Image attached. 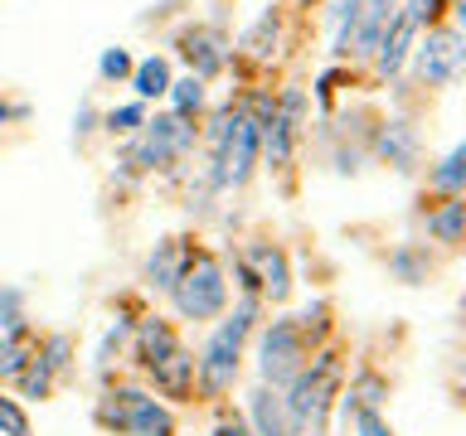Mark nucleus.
<instances>
[{"label":"nucleus","mask_w":466,"mask_h":436,"mask_svg":"<svg viewBox=\"0 0 466 436\" xmlns=\"http://www.w3.org/2000/svg\"><path fill=\"white\" fill-rule=\"evenodd\" d=\"M214 436H253V427H248V421H238V417H224L214 427Z\"/></svg>","instance_id":"33"},{"label":"nucleus","mask_w":466,"mask_h":436,"mask_svg":"<svg viewBox=\"0 0 466 436\" xmlns=\"http://www.w3.org/2000/svg\"><path fill=\"white\" fill-rule=\"evenodd\" d=\"M68 334H49V340H44V349H39V359H44V369L49 373H64L68 369Z\"/></svg>","instance_id":"28"},{"label":"nucleus","mask_w":466,"mask_h":436,"mask_svg":"<svg viewBox=\"0 0 466 436\" xmlns=\"http://www.w3.org/2000/svg\"><path fill=\"white\" fill-rule=\"evenodd\" d=\"M131 54L122 49V44H112V49H102V58H97V78L102 83H122V78H131Z\"/></svg>","instance_id":"26"},{"label":"nucleus","mask_w":466,"mask_h":436,"mask_svg":"<svg viewBox=\"0 0 466 436\" xmlns=\"http://www.w3.org/2000/svg\"><path fill=\"white\" fill-rule=\"evenodd\" d=\"M166 97H170V112L189 122V116L204 107V83H199V78H180V83H170V93H166Z\"/></svg>","instance_id":"22"},{"label":"nucleus","mask_w":466,"mask_h":436,"mask_svg":"<svg viewBox=\"0 0 466 436\" xmlns=\"http://www.w3.org/2000/svg\"><path fill=\"white\" fill-rule=\"evenodd\" d=\"M131 334H137V363H141V369H156V363L180 344L170 334L166 320H141V325H131Z\"/></svg>","instance_id":"17"},{"label":"nucleus","mask_w":466,"mask_h":436,"mask_svg":"<svg viewBox=\"0 0 466 436\" xmlns=\"http://www.w3.org/2000/svg\"><path fill=\"white\" fill-rule=\"evenodd\" d=\"M102 126H107L112 136H137V131L146 126V102H122V107H112L107 116H102Z\"/></svg>","instance_id":"23"},{"label":"nucleus","mask_w":466,"mask_h":436,"mask_svg":"<svg viewBox=\"0 0 466 436\" xmlns=\"http://www.w3.org/2000/svg\"><path fill=\"white\" fill-rule=\"evenodd\" d=\"M97 417L107 421V427H122L127 436H175V417L160 407L151 392L141 388H116L102 398Z\"/></svg>","instance_id":"6"},{"label":"nucleus","mask_w":466,"mask_h":436,"mask_svg":"<svg viewBox=\"0 0 466 436\" xmlns=\"http://www.w3.org/2000/svg\"><path fill=\"white\" fill-rule=\"evenodd\" d=\"M408 58H413L422 83L447 87V83H457V73H461V35L451 25H442V29H432L428 39H418Z\"/></svg>","instance_id":"8"},{"label":"nucleus","mask_w":466,"mask_h":436,"mask_svg":"<svg viewBox=\"0 0 466 436\" xmlns=\"http://www.w3.org/2000/svg\"><path fill=\"white\" fill-rule=\"evenodd\" d=\"M189 145H195V126L185 122V116H175V112H166V116H146V126L131 136V145H127V165H141V170H166L170 160H180Z\"/></svg>","instance_id":"5"},{"label":"nucleus","mask_w":466,"mask_h":436,"mask_svg":"<svg viewBox=\"0 0 466 436\" xmlns=\"http://www.w3.org/2000/svg\"><path fill=\"white\" fill-rule=\"evenodd\" d=\"M180 49H185V58H189V78H199V83L228 64V39L218 35L214 25L185 29V35H180Z\"/></svg>","instance_id":"11"},{"label":"nucleus","mask_w":466,"mask_h":436,"mask_svg":"<svg viewBox=\"0 0 466 436\" xmlns=\"http://www.w3.org/2000/svg\"><path fill=\"white\" fill-rule=\"evenodd\" d=\"M146 373L156 378V388L166 392V398H189V392H195V354H189L185 344H175L170 354Z\"/></svg>","instance_id":"14"},{"label":"nucleus","mask_w":466,"mask_h":436,"mask_svg":"<svg viewBox=\"0 0 466 436\" xmlns=\"http://www.w3.org/2000/svg\"><path fill=\"white\" fill-rule=\"evenodd\" d=\"M73 126H78V136H83V131H93V107H83L78 116H73Z\"/></svg>","instance_id":"34"},{"label":"nucleus","mask_w":466,"mask_h":436,"mask_svg":"<svg viewBox=\"0 0 466 436\" xmlns=\"http://www.w3.org/2000/svg\"><path fill=\"white\" fill-rule=\"evenodd\" d=\"M10 116H25V107H5V102H0V126H5Z\"/></svg>","instance_id":"35"},{"label":"nucleus","mask_w":466,"mask_h":436,"mask_svg":"<svg viewBox=\"0 0 466 436\" xmlns=\"http://www.w3.org/2000/svg\"><path fill=\"white\" fill-rule=\"evenodd\" d=\"M29 363V344L25 334H0V378H15Z\"/></svg>","instance_id":"25"},{"label":"nucleus","mask_w":466,"mask_h":436,"mask_svg":"<svg viewBox=\"0 0 466 436\" xmlns=\"http://www.w3.org/2000/svg\"><path fill=\"white\" fill-rule=\"evenodd\" d=\"M238 276H243V286H248V296H272V301H282L287 291H291V272H287V253L282 247H272V243H248V253L238 262Z\"/></svg>","instance_id":"9"},{"label":"nucleus","mask_w":466,"mask_h":436,"mask_svg":"<svg viewBox=\"0 0 466 436\" xmlns=\"http://www.w3.org/2000/svg\"><path fill=\"white\" fill-rule=\"evenodd\" d=\"M461 218H466V203H461V194H451L447 203H437V209L428 213V233L442 247H457L461 243Z\"/></svg>","instance_id":"19"},{"label":"nucleus","mask_w":466,"mask_h":436,"mask_svg":"<svg viewBox=\"0 0 466 436\" xmlns=\"http://www.w3.org/2000/svg\"><path fill=\"white\" fill-rule=\"evenodd\" d=\"M301 112H306V93L301 87H287V93L277 97V107L262 116V155H268V165H287L291 160Z\"/></svg>","instance_id":"10"},{"label":"nucleus","mask_w":466,"mask_h":436,"mask_svg":"<svg viewBox=\"0 0 466 436\" xmlns=\"http://www.w3.org/2000/svg\"><path fill=\"white\" fill-rule=\"evenodd\" d=\"M428 184L432 189H442V194H461V184H466V145H451V151L437 160V170L428 174Z\"/></svg>","instance_id":"20"},{"label":"nucleus","mask_w":466,"mask_h":436,"mask_svg":"<svg viewBox=\"0 0 466 436\" xmlns=\"http://www.w3.org/2000/svg\"><path fill=\"white\" fill-rule=\"evenodd\" d=\"M248 417H253V436H297V427H291L287 417V402L277 388H253L248 392Z\"/></svg>","instance_id":"13"},{"label":"nucleus","mask_w":466,"mask_h":436,"mask_svg":"<svg viewBox=\"0 0 466 436\" xmlns=\"http://www.w3.org/2000/svg\"><path fill=\"white\" fill-rule=\"evenodd\" d=\"M393 10H399V0H360L355 25H350V39H345V54L370 58L374 44H379V35H384L389 20H393Z\"/></svg>","instance_id":"12"},{"label":"nucleus","mask_w":466,"mask_h":436,"mask_svg":"<svg viewBox=\"0 0 466 436\" xmlns=\"http://www.w3.org/2000/svg\"><path fill=\"white\" fill-rule=\"evenodd\" d=\"M209 145H214L209 184H214V189H238V184H248V174H253L258 155H262V116L248 112V107L218 112L214 126H209Z\"/></svg>","instance_id":"1"},{"label":"nucleus","mask_w":466,"mask_h":436,"mask_svg":"<svg viewBox=\"0 0 466 436\" xmlns=\"http://www.w3.org/2000/svg\"><path fill=\"white\" fill-rule=\"evenodd\" d=\"M0 436H29V417L15 398H0Z\"/></svg>","instance_id":"27"},{"label":"nucleus","mask_w":466,"mask_h":436,"mask_svg":"<svg viewBox=\"0 0 466 436\" xmlns=\"http://www.w3.org/2000/svg\"><path fill=\"white\" fill-rule=\"evenodd\" d=\"M15 378H20V392H25V398H49L54 373L44 369V359H39V354H29V363H25V369L15 373Z\"/></svg>","instance_id":"24"},{"label":"nucleus","mask_w":466,"mask_h":436,"mask_svg":"<svg viewBox=\"0 0 466 436\" xmlns=\"http://www.w3.org/2000/svg\"><path fill=\"white\" fill-rule=\"evenodd\" d=\"M355 431H360V436H389L384 417H379V407H360V412H355Z\"/></svg>","instance_id":"32"},{"label":"nucleus","mask_w":466,"mask_h":436,"mask_svg":"<svg viewBox=\"0 0 466 436\" xmlns=\"http://www.w3.org/2000/svg\"><path fill=\"white\" fill-rule=\"evenodd\" d=\"M170 301L185 320H214L224 315V301H228V282H224V267L209 257V253H195L189 267L180 272V282L170 286Z\"/></svg>","instance_id":"3"},{"label":"nucleus","mask_w":466,"mask_h":436,"mask_svg":"<svg viewBox=\"0 0 466 436\" xmlns=\"http://www.w3.org/2000/svg\"><path fill=\"white\" fill-rule=\"evenodd\" d=\"M350 398H360L364 407H379V402H384V378H379V373H360V383L350 388Z\"/></svg>","instance_id":"30"},{"label":"nucleus","mask_w":466,"mask_h":436,"mask_svg":"<svg viewBox=\"0 0 466 436\" xmlns=\"http://www.w3.org/2000/svg\"><path fill=\"white\" fill-rule=\"evenodd\" d=\"M374 155L389 160L393 170H413V160H418V131L408 126V122H384V126H379V136H374Z\"/></svg>","instance_id":"15"},{"label":"nucleus","mask_w":466,"mask_h":436,"mask_svg":"<svg viewBox=\"0 0 466 436\" xmlns=\"http://www.w3.org/2000/svg\"><path fill=\"white\" fill-rule=\"evenodd\" d=\"M0 325H5V334H25V311H20V291H0Z\"/></svg>","instance_id":"29"},{"label":"nucleus","mask_w":466,"mask_h":436,"mask_svg":"<svg viewBox=\"0 0 466 436\" xmlns=\"http://www.w3.org/2000/svg\"><path fill=\"white\" fill-rule=\"evenodd\" d=\"M355 10H360V0H330L326 25H330V49H335V54H345V39H350V25H355Z\"/></svg>","instance_id":"21"},{"label":"nucleus","mask_w":466,"mask_h":436,"mask_svg":"<svg viewBox=\"0 0 466 436\" xmlns=\"http://www.w3.org/2000/svg\"><path fill=\"white\" fill-rule=\"evenodd\" d=\"M253 320H258V296H243L238 311L224 315L209 330V340H204L199 359H195V378L209 398H218V392H228L238 383V359H243V340L253 334Z\"/></svg>","instance_id":"2"},{"label":"nucleus","mask_w":466,"mask_h":436,"mask_svg":"<svg viewBox=\"0 0 466 436\" xmlns=\"http://www.w3.org/2000/svg\"><path fill=\"white\" fill-rule=\"evenodd\" d=\"M306 340L301 330L291 325V320H272L268 334H262V349H258V373L262 383L277 388V383H291L297 378V369H306Z\"/></svg>","instance_id":"7"},{"label":"nucleus","mask_w":466,"mask_h":436,"mask_svg":"<svg viewBox=\"0 0 466 436\" xmlns=\"http://www.w3.org/2000/svg\"><path fill=\"white\" fill-rule=\"evenodd\" d=\"M189 247L180 243V238H160L156 243V253L146 257V276H151V286H160V291H170L175 282H180V272L189 267Z\"/></svg>","instance_id":"16"},{"label":"nucleus","mask_w":466,"mask_h":436,"mask_svg":"<svg viewBox=\"0 0 466 436\" xmlns=\"http://www.w3.org/2000/svg\"><path fill=\"white\" fill-rule=\"evenodd\" d=\"M335 383H340V359L335 354H316L311 369H297L291 378V392H287V417L291 427H320V417H326V407L335 398Z\"/></svg>","instance_id":"4"},{"label":"nucleus","mask_w":466,"mask_h":436,"mask_svg":"<svg viewBox=\"0 0 466 436\" xmlns=\"http://www.w3.org/2000/svg\"><path fill=\"white\" fill-rule=\"evenodd\" d=\"M127 334H131V320H116V325L107 330V340H102V349H97V363H112V349H122Z\"/></svg>","instance_id":"31"},{"label":"nucleus","mask_w":466,"mask_h":436,"mask_svg":"<svg viewBox=\"0 0 466 436\" xmlns=\"http://www.w3.org/2000/svg\"><path fill=\"white\" fill-rule=\"evenodd\" d=\"M170 58H160V54H151V58H141L137 68H131V87H137V102H151V97H166L170 93Z\"/></svg>","instance_id":"18"}]
</instances>
